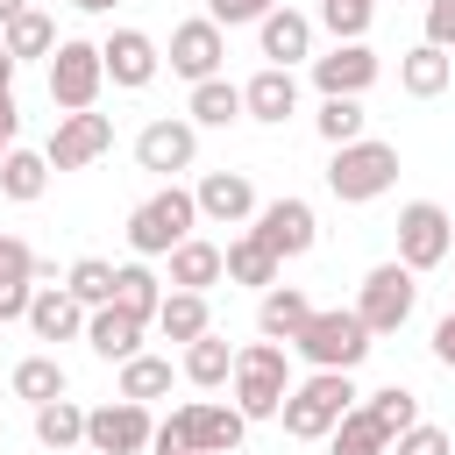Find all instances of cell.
<instances>
[{
	"label": "cell",
	"instance_id": "1",
	"mask_svg": "<svg viewBox=\"0 0 455 455\" xmlns=\"http://www.w3.org/2000/svg\"><path fill=\"white\" fill-rule=\"evenodd\" d=\"M242 434H249V419H242L235 405L192 398V405H178V412L149 434V448H156V455H235Z\"/></svg>",
	"mask_w": 455,
	"mask_h": 455
},
{
	"label": "cell",
	"instance_id": "2",
	"mask_svg": "<svg viewBox=\"0 0 455 455\" xmlns=\"http://www.w3.org/2000/svg\"><path fill=\"white\" fill-rule=\"evenodd\" d=\"M348 405H355L348 370H313L306 384H291V391H284L277 419H284V434H291V441H327V434L341 427V412H348Z\"/></svg>",
	"mask_w": 455,
	"mask_h": 455
},
{
	"label": "cell",
	"instance_id": "3",
	"mask_svg": "<svg viewBox=\"0 0 455 455\" xmlns=\"http://www.w3.org/2000/svg\"><path fill=\"white\" fill-rule=\"evenodd\" d=\"M284 391H291L284 341H249V348H235V412H242V419H277Z\"/></svg>",
	"mask_w": 455,
	"mask_h": 455
},
{
	"label": "cell",
	"instance_id": "4",
	"mask_svg": "<svg viewBox=\"0 0 455 455\" xmlns=\"http://www.w3.org/2000/svg\"><path fill=\"white\" fill-rule=\"evenodd\" d=\"M398 185V149L391 142H341L334 149V164H327V192L341 199V206H363V199H377V192H391Z\"/></svg>",
	"mask_w": 455,
	"mask_h": 455
},
{
	"label": "cell",
	"instance_id": "5",
	"mask_svg": "<svg viewBox=\"0 0 455 455\" xmlns=\"http://www.w3.org/2000/svg\"><path fill=\"white\" fill-rule=\"evenodd\" d=\"M192 220H199L192 192L164 185V192H149V199L128 213V249H135V256H171L178 242H192Z\"/></svg>",
	"mask_w": 455,
	"mask_h": 455
},
{
	"label": "cell",
	"instance_id": "6",
	"mask_svg": "<svg viewBox=\"0 0 455 455\" xmlns=\"http://www.w3.org/2000/svg\"><path fill=\"white\" fill-rule=\"evenodd\" d=\"M291 348H299L313 370H355V363L377 348V334H370L355 313H341V306H334V313H313V320L291 334Z\"/></svg>",
	"mask_w": 455,
	"mask_h": 455
},
{
	"label": "cell",
	"instance_id": "7",
	"mask_svg": "<svg viewBox=\"0 0 455 455\" xmlns=\"http://www.w3.org/2000/svg\"><path fill=\"white\" fill-rule=\"evenodd\" d=\"M448 256H455V220H448L434 199L398 206V263H405V270H434V263H448Z\"/></svg>",
	"mask_w": 455,
	"mask_h": 455
},
{
	"label": "cell",
	"instance_id": "8",
	"mask_svg": "<svg viewBox=\"0 0 455 455\" xmlns=\"http://www.w3.org/2000/svg\"><path fill=\"white\" fill-rule=\"evenodd\" d=\"M412 299H419V284H412V270H405V263H377V270L363 277V299H355V320H363L370 334H398V327L412 320Z\"/></svg>",
	"mask_w": 455,
	"mask_h": 455
},
{
	"label": "cell",
	"instance_id": "9",
	"mask_svg": "<svg viewBox=\"0 0 455 455\" xmlns=\"http://www.w3.org/2000/svg\"><path fill=\"white\" fill-rule=\"evenodd\" d=\"M107 71H100V43H57L50 50V100L64 114H92Z\"/></svg>",
	"mask_w": 455,
	"mask_h": 455
},
{
	"label": "cell",
	"instance_id": "10",
	"mask_svg": "<svg viewBox=\"0 0 455 455\" xmlns=\"http://www.w3.org/2000/svg\"><path fill=\"white\" fill-rule=\"evenodd\" d=\"M149 405H135V398H114V405H92L85 412V448L92 455H142L149 448Z\"/></svg>",
	"mask_w": 455,
	"mask_h": 455
},
{
	"label": "cell",
	"instance_id": "11",
	"mask_svg": "<svg viewBox=\"0 0 455 455\" xmlns=\"http://www.w3.org/2000/svg\"><path fill=\"white\" fill-rule=\"evenodd\" d=\"M107 149H114V121H107V114H64L57 135H50V149H43V164H50V171H85V164L107 156Z\"/></svg>",
	"mask_w": 455,
	"mask_h": 455
},
{
	"label": "cell",
	"instance_id": "12",
	"mask_svg": "<svg viewBox=\"0 0 455 455\" xmlns=\"http://www.w3.org/2000/svg\"><path fill=\"white\" fill-rule=\"evenodd\" d=\"M277 263L284 256H306L313 242H320V228H313V206L306 199H270V206H256V228H249Z\"/></svg>",
	"mask_w": 455,
	"mask_h": 455
},
{
	"label": "cell",
	"instance_id": "13",
	"mask_svg": "<svg viewBox=\"0 0 455 455\" xmlns=\"http://www.w3.org/2000/svg\"><path fill=\"white\" fill-rule=\"evenodd\" d=\"M313 85L327 100H363L377 85V50L370 43H334L327 57H313Z\"/></svg>",
	"mask_w": 455,
	"mask_h": 455
},
{
	"label": "cell",
	"instance_id": "14",
	"mask_svg": "<svg viewBox=\"0 0 455 455\" xmlns=\"http://www.w3.org/2000/svg\"><path fill=\"white\" fill-rule=\"evenodd\" d=\"M220 57H228V43H220V28H213L206 14L171 28V71H178V78H192V85H199V78H220Z\"/></svg>",
	"mask_w": 455,
	"mask_h": 455
},
{
	"label": "cell",
	"instance_id": "15",
	"mask_svg": "<svg viewBox=\"0 0 455 455\" xmlns=\"http://www.w3.org/2000/svg\"><path fill=\"white\" fill-rule=\"evenodd\" d=\"M156 64H164V57H156V43H149L142 28H114V36L100 43V71H107L121 92L149 85V78H156Z\"/></svg>",
	"mask_w": 455,
	"mask_h": 455
},
{
	"label": "cell",
	"instance_id": "16",
	"mask_svg": "<svg viewBox=\"0 0 455 455\" xmlns=\"http://www.w3.org/2000/svg\"><path fill=\"white\" fill-rule=\"evenodd\" d=\"M192 156H199V135H192V121H149V128L135 135V164H142V171H156V178H171V171H192Z\"/></svg>",
	"mask_w": 455,
	"mask_h": 455
},
{
	"label": "cell",
	"instance_id": "17",
	"mask_svg": "<svg viewBox=\"0 0 455 455\" xmlns=\"http://www.w3.org/2000/svg\"><path fill=\"white\" fill-rule=\"evenodd\" d=\"M192 206H199L206 220L235 228V220H249V213H256V185H249L242 171H206V178H199V192H192Z\"/></svg>",
	"mask_w": 455,
	"mask_h": 455
},
{
	"label": "cell",
	"instance_id": "18",
	"mask_svg": "<svg viewBox=\"0 0 455 455\" xmlns=\"http://www.w3.org/2000/svg\"><path fill=\"white\" fill-rule=\"evenodd\" d=\"M28 277H36V249L21 235H0V327L7 320H28Z\"/></svg>",
	"mask_w": 455,
	"mask_h": 455
},
{
	"label": "cell",
	"instance_id": "19",
	"mask_svg": "<svg viewBox=\"0 0 455 455\" xmlns=\"http://www.w3.org/2000/svg\"><path fill=\"white\" fill-rule=\"evenodd\" d=\"M242 114H249V121H291V114H299V78L277 71V64H263V71L242 85Z\"/></svg>",
	"mask_w": 455,
	"mask_h": 455
},
{
	"label": "cell",
	"instance_id": "20",
	"mask_svg": "<svg viewBox=\"0 0 455 455\" xmlns=\"http://www.w3.org/2000/svg\"><path fill=\"white\" fill-rule=\"evenodd\" d=\"M256 28H263V57H270L277 71H291V64H299V57L313 50V21H306L299 7H270V14L256 21Z\"/></svg>",
	"mask_w": 455,
	"mask_h": 455
},
{
	"label": "cell",
	"instance_id": "21",
	"mask_svg": "<svg viewBox=\"0 0 455 455\" xmlns=\"http://www.w3.org/2000/svg\"><path fill=\"white\" fill-rule=\"evenodd\" d=\"M28 327H36V341H71V334H85V306L64 284H50L28 299Z\"/></svg>",
	"mask_w": 455,
	"mask_h": 455
},
{
	"label": "cell",
	"instance_id": "22",
	"mask_svg": "<svg viewBox=\"0 0 455 455\" xmlns=\"http://www.w3.org/2000/svg\"><path fill=\"white\" fill-rule=\"evenodd\" d=\"M85 341H92V355H107V363H128V355L142 348V320H135V313H121V306H92V320H85Z\"/></svg>",
	"mask_w": 455,
	"mask_h": 455
},
{
	"label": "cell",
	"instance_id": "23",
	"mask_svg": "<svg viewBox=\"0 0 455 455\" xmlns=\"http://www.w3.org/2000/svg\"><path fill=\"white\" fill-rule=\"evenodd\" d=\"M156 334L164 341H199V334H213V313H206V291H164V306H156Z\"/></svg>",
	"mask_w": 455,
	"mask_h": 455
},
{
	"label": "cell",
	"instance_id": "24",
	"mask_svg": "<svg viewBox=\"0 0 455 455\" xmlns=\"http://www.w3.org/2000/svg\"><path fill=\"white\" fill-rule=\"evenodd\" d=\"M448 78H455V64H448V50H434V43H419V50H405V57H398V85H405L412 100L448 92Z\"/></svg>",
	"mask_w": 455,
	"mask_h": 455
},
{
	"label": "cell",
	"instance_id": "25",
	"mask_svg": "<svg viewBox=\"0 0 455 455\" xmlns=\"http://www.w3.org/2000/svg\"><path fill=\"white\" fill-rule=\"evenodd\" d=\"M220 277H235V284H256V291H270L277 284V256L256 242V235H235L228 249H220Z\"/></svg>",
	"mask_w": 455,
	"mask_h": 455
},
{
	"label": "cell",
	"instance_id": "26",
	"mask_svg": "<svg viewBox=\"0 0 455 455\" xmlns=\"http://www.w3.org/2000/svg\"><path fill=\"white\" fill-rule=\"evenodd\" d=\"M306 320H313V306H306V291H291V284H270V291H263V306H256L263 341H291Z\"/></svg>",
	"mask_w": 455,
	"mask_h": 455
},
{
	"label": "cell",
	"instance_id": "27",
	"mask_svg": "<svg viewBox=\"0 0 455 455\" xmlns=\"http://www.w3.org/2000/svg\"><path fill=\"white\" fill-rule=\"evenodd\" d=\"M206 284H220V249L192 235L171 249V291H206Z\"/></svg>",
	"mask_w": 455,
	"mask_h": 455
},
{
	"label": "cell",
	"instance_id": "28",
	"mask_svg": "<svg viewBox=\"0 0 455 455\" xmlns=\"http://www.w3.org/2000/svg\"><path fill=\"white\" fill-rule=\"evenodd\" d=\"M43 185H50V164H43V149H7V156H0V192H7L14 206L43 199Z\"/></svg>",
	"mask_w": 455,
	"mask_h": 455
},
{
	"label": "cell",
	"instance_id": "29",
	"mask_svg": "<svg viewBox=\"0 0 455 455\" xmlns=\"http://www.w3.org/2000/svg\"><path fill=\"white\" fill-rule=\"evenodd\" d=\"M0 43H7V57H14V64H21V57H50V50H57V21H50L43 7H21V14L7 21V36H0Z\"/></svg>",
	"mask_w": 455,
	"mask_h": 455
},
{
	"label": "cell",
	"instance_id": "30",
	"mask_svg": "<svg viewBox=\"0 0 455 455\" xmlns=\"http://www.w3.org/2000/svg\"><path fill=\"white\" fill-rule=\"evenodd\" d=\"M114 306H121V313H135L142 327L156 320V306H164V291H156V277H149V263H121V270H114Z\"/></svg>",
	"mask_w": 455,
	"mask_h": 455
},
{
	"label": "cell",
	"instance_id": "31",
	"mask_svg": "<svg viewBox=\"0 0 455 455\" xmlns=\"http://www.w3.org/2000/svg\"><path fill=\"white\" fill-rule=\"evenodd\" d=\"M185 377H192L199 391H220V384L235 377V348H228L220 334H199V341L185 348Z\"/></svg>",
	"mask_w": 455,
	"mask_h": 455
},
{
	"label": "cell",
	"instance_id": "32",
	"mask_svg": "<svg viewBox=\"0 0 455 455\" xmlns=\"http://www.w3.org/2000/svg\"><path fill=\"white\" fill-rule=\"evenodd\" d=\"M36 441L43 448H78L85 441V405H71V398H50V405H36Z\"/></svg>",
	"mask_w": 455,
	"mask_h": 455
},
{
	"label": "cell",
	"instance_id": "33",
	"mask_svg": "<svg viewBox=\"0 0 455 455\" xmlns=\"http://www.w3.org/2000/svg\"><path fill=\"white\" fill-rule=\"evenodd\" d=\"M192 121H199V128H228V121H242V85H228V78H199V85H192Z\"/></svg>",
	"mask_w": 455,
	"mask_h": 455
},
{
	"label": "cell",
	"instance_id": "34",
	"mask_svg": "<svg viewBox=\"0 0 455 455\" xmlns=\"http://www.w3.org/2000/svg\"><path fill=\"white\" fill-rule=\"evenodd\" d=\"M370 419H377V434L384 441H398L405 427H419V398L405 391V384H384V391H370V405H363Z\"/></svg>",
	"mask_w": 455,
	"mask_h": 455
},
{
	"label": "cell",
	"instance_id": "35",
	"mask_svg": "<svg viewBox=\"0 0 455 455\" xmlns=\"http://www.w3.org/2000/svg\"><path fill=\"white\" fill-rule=\"evenodd\" d=\"M14 398H28V405L64 398V363H57V355H28V363H14Z\"/></svg>",
	"mask_w": 455,
	"mask_h": 455
},
{
	"label": "cell",
	"instance_id": "36",
	"mask_svg": "<svg viewBox=\"0 0 455 455\" xmlns=\"http://www.w3.org/2000/svg\"><path fill=\"white\" fill-rule=\"evenodd\" d=\"M164 391H171V363H164V355H128V363H121V398L149 405V398H164Z\"/></svg>",
	"mask_w": 455,
	"mask_h": 455
},
{
	"label": "cell",
	"instance_id": "37",
	"mask_svg": "<svg viewBox=\"0 0 455 455\" xmlns=\"http://www.w3.org/2000/svg\"><path fill=\"white\" fill-rule=\"evenodd\" d=\"M327 448H334V455H384L391 441L377 434V419H370L363 405H348V412H341V427L327 434Z\"/></svg>",
	"mask_w": 455,
	"mask_h": 455
},
{
	"label": "cell",
	"instance_id": "38",
	"mask_svg": "<svg viewBox=\"0 0 455 455\" xmlns=\"http://www.w3.org/2000/svg\"><path fill=\"white\" fill-rule=\"evenodd\" d=\"M64 291H71L78 306H114V263L78 256V263H71V277H64Z\"/></svg>",
	"mask_w": 455,
	"mask_h": 455
},
{
	"label": "cell",
	"instance_id": "39",
	"mask_svg": "<svg viewBox=\"0 0 455 455\" xmlns=\"http://www.w3.org/2000/svg\"><path fill=\"white\" fill-rule=\"evenodd\" d=\"M370 14H377V0H320V21L334 28V43H363Z\"/></svg>",
	"mask_w": 455,
	"mask_h": 455
},
{
	"label": "cell",
	"instance_id": "40",
	"mask_svg": "<svg viewBox=\"0 0 455 455\" xmlns=\"http://www.w3.org/2000/svg\"><path fill=\"white\" fill-rule=\"evenodd\" d=\"M320 135L341 149V142H363V100H320Z\"/></svg>",
	"mask_w": 455,
	"mask_h": 455
},
{
	"label": "cell",
	"instance_id": "41",
	"mask_svg": "<svg viewBox=\"0 0 455 455\" xmlns=\"http://www.w3.org/2000/svg\"><path fill=\"white\" fill-rule=\"evenodd\" d=\"M277 0H206V21L213 28H242V21H263Z\"/></svg>",
	"mask_w": 455,
	"mask_h": 455
},
{
	"label": "cell",
	"instance_id": "42",
	"mask_svg": "<svg viewBox=\"0 0 455 455\" xmlns=\"http://www.w3.org/2000/svg\"><path fill=\"white\" fill-rule=\"evenodd\" d=\"M384 455H448V434H441V427H405Z\"/></svg>",
	"mask_w": 455,
	"mask_h": 455
},
{
	"label": "cell",
	"instance_id": "43",
	"mask_svg": "<svg viewBox=\"0 0 455 455\" xmlns=\"http://www.w3.org/2000/svg\"><path fill=\"white\" fill-rule=\"evenodd\" d=\"M427 43L455 50V0H427Z\"/></svg>",
	"mask_w": 455,
	"mask_h": 455
},
{
	"label": "cell",
	"instance_id": "44",
	"mask_svg": "<svg viewBox=\"0 0 455 455\" xmlns=\"http://www.w3.org/2000/svg\"><path fill=\"white\" fill-rule=\"evenodd\" d=\"M434 363H441V370H455V313L434 327Z\"/></svg>",
	"mask_w": 455,
	"mask_h": 455
},
{
	"label": "cell",
	"instance_id": "45",
	"mask_svg": "<svg viewBox=\"0 0 455 455\" xmlns=\"http://www.w3.org/2000/svg\"><path fill=\"white\" fill-rule=\"evenodd\" d=\"M0 92H14V57H7V43H0Z\"/></svg>",
	"mask_w": 455,
	"mask_h": 455
},
{
	"label": "cell",
	"instance_id": "46",
	"mask_svg": "<svg viewBox=\"0 0 455 455\" xmlns=\"http://www.w3.org/2000/svg\"><path fill=\"white\" fill-rule=\"evenodd\" d=\"M21 7H28V0H0V28H7V21L21 14Z\"/></svg>",
	"mask_w": 455,
	"mask_h": 455
},
{
	"label": "cell",
	"instance_id": "47",
	"mask_svg": "<svg viewBox=\"0 0 455 455\" xmlns=\"http://www.w3.org/2000/svg\"><path fill=\"white\" fill-rule=\"evenodd\" d=\"M71 7H85V14H107V7H114V0H71Z\"/></svg>",
	"mask_w": 455,
	"mask_h": 455
},
{
	"label": "cell",
	"instance_id": "48",
	"mask_svg": "<svg viewBox=\"0 0 455 455\" xmlns=\"http://www.w3.org/2000/svg\"><path fill=\"white\" fill-rule=\"evenodd\" d=\"M7 149H14V135H7V128H0V156H7Z\"/></svg>",
	"mask_w": 455,
	"mask_h": 455
}]
</instances>
